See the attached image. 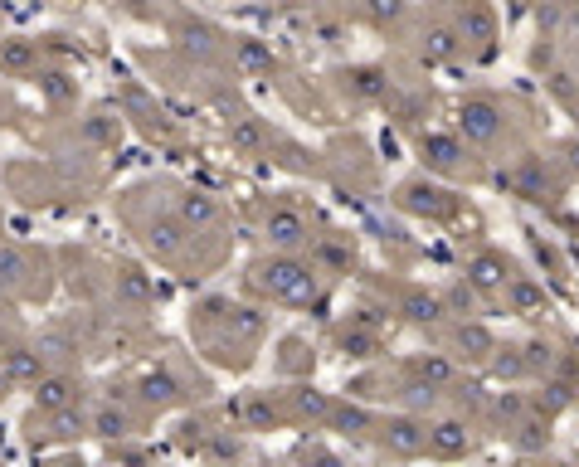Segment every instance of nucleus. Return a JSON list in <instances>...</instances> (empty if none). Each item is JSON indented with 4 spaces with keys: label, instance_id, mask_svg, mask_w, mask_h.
<instances>
[{
    "label": "nucleus",
    "instance_id": "obj_1",
    "mask_svg": "<svg viewBox=\"0 0 579 467\" xmlns=\"http://www.w3.org/2000/svg\"><path fill=\"white\" fill-rule=\"evenodd\" d=\"M458 127H463L468 142H492L502 132V112H497L492 98H463L458 103Z\"/></svg>",
    "mask_w": 579,
    "mask_h": 467
},
{
    "label": "nucleus",
    "instance_id": "obj_2",
    "mask_svg": "<svg viewBox=\"0 0 579 467\" xmlns=\"http://www.w3.org/2000/svg\"><path fill=\"white\" fill-rule=\"evenodd\" d=\"M458 35L487 49V44L497 39V15H492L482 0H468V10H463V20H458Z\"/></svg>",
    "mask_w": 579,
    "mask_h": 467
},
{
    "label": "nucleus",
    "instance_id": "obj_3",
    "mask_svg": "<svg viewBox=\"0 0 579 467\" xmlns=\"http://www.w3.org/2000/svg\"><path fill=\"white\" fill-rule=\"evenodd\" d=\"M268 239L278 244V249H302L307 244V224L297 210H273L268 215Z\"/></svg>",
    "mask_w": 579,
    "mask_h": 467
},
{
    "label": "nucleus",
    "instance_id": "obj_4",
    "mask_svg": "<svg viewBox=\"0 0 579 467\" xmlns=\"http://www.w3.org/2000/svg\"><path fill=\"white\" fill-rule=\"evenodd\" d=\"M419 151H424V161L429 166H438V171H458V161H463V146L453 142V137H424L419 142Z\"/></svg>",
    "mask_w": 579,
    "mask_h": 467
},
{
    "label": "nucleus",
    "instance_id": "obj_5",
    "mask_svg": "<svg viewBox=\"0 0 579 467\" xmlns=\"http://www.w3.org/2000/svg\"><path fill=\"white\" fill-rule=\"evenodd\" d=\"M453 54H458V30H443V25L424 30V59L429 64H448Z\"/></svg>",
    "mask_w": 579,
    "mask_h": 467
},
{
    "label": "nucleus",
    "instance_id": "obj_6",
    "mask_svg": "<svg viewBox=\"0 0 579 467\" xmlns=\"http://www.w3.org/2000/svg\"><path fill=\"white\" fill-rule=\"evenodd\" d=\"M181 215L190 219V224H210V219H215V200H210V195H185Z\"/></svg>",
    "mask_w": 579,
    "mask_h": 467
},
{
    "label": "nucleus",
    "instance_id": "obj_7",
    "mask_svg": "<svg viewBox=\"0 0 579 467\" xmlns=\"http://www.w3.org/2000/svg\"><path fill=\"white\" fill-rule=\"evenodd\" d=\"M472 278H477L482 288H507V273H502V263H497V258H482V263L472 268Z\"/></svg>",
    "mask_w": 579,
    "mask_h": 467
},
{
    "label": "nucleus",
    "instance_id": "obj_8",
    "mask_svg": "<svg viewBox=\"0 0 579 467\" xmlns=\"http://www.w3.org/2000/svg\"><path fill=\"white\" fill-rule=\"evenodd\" d=\"M365 5L375 20H399V10H404V0H365Z\"/></svg>",
    "mask_w": 579,
    "mask_h": 467
},
{
    "label": "nucleus",
    "instance_id": "obj_9",
    "mask_svg": "<svg viewBox=\"0 0 579 467\" xmlns=\"http://www.w3.org/2000/svg\"><path fill=\"white\" fill-rule=\"evenodd\" d=\"M438 448H443V453H458V448H463V433H458V424H443V429H438Z\"/></svg>",
    "mask_w": 579,
    "mask_h": 467
},
{
    "label": "nucleus",
    "instance_id": "obj_10",
    "mask_svg": "<svg viewBox=\"0 0 579 467\" xmlns=\"http://www.w3.org/2000/svg\"><path fill=\"white\" fill-rule=\"evenodd\" d=\"M511 302H516V307H526V312H531V307H536V302H541V292H536V288H526V283H516V288H511Z\"/></svg>",
    "mask_w": 579,
    "mask_h": 467
}]
</instances>
